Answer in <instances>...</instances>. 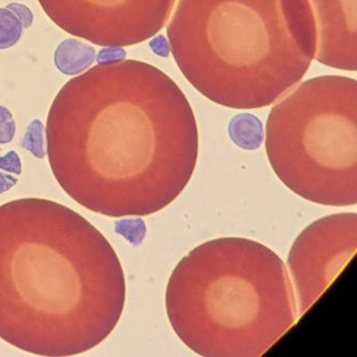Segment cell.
I'll return each mask as SVG.
<instances>
[{"mask_svg":"<svg viewBox=\"0 0 357 357\" xmlns=\"http://www.w3.org/2000/svg\"><path fill=\"white\" fill-rule=\"evenodd\" d=\"M47 156L66 194L108 217L149 216L193 176L197 123L178 85L137 60L98 64L50 109Z\"/></svg>","mask_w":357,"mask_h":357,"instance_id":"cell-1","label":"cell"},{"mask_svg":"<svg viewBox=\"0 0 357 357\" xmlns=\"http://www.w3.org/2000/svg\"><path fill=\"white\" fill-rule=\"evenodd\" d=\"M124 271L108 240L63 204L0 206V338L41 356L96 348L118 325Z\"/></svg>","mask_w":357,"mask_h":357,"instance_id":"cell-2","label":"cell"},{"mask_svg":"<svg viewBox=\"0 0 357 357\" xmlns=\"http://www.w3.org/2000/svg\"><path fill=\"white\" fill-rule=\"evenodd\" d=\"M167 36L202 96L234 109L277 103L308 72L315 32L307 0H176Z\"/></svg>","mask_w":357,"mask_h":357,"instance_id":"cell-3","label":"cell"},{"mask_svg":"<svg viewBox=\"0 0 357 357\" xmlns=\"http://www.w3.org/2000/svg\"><path fill=\"white\" fill-rule=\"evenodd\" d=\"M169 321L204 357H258L300 317L287 267L271 248L219 238L194 248L166 289Z\"/></svg>","mask_w":357,"mask_h":357,"instance_id":"cell-4","label":"cell"},{"mask_svg":"<svg viewBox=\"0 0 357 357\" xmlns=\"http://www.w3.org/2000/svg\"><path fill=\"white\" fill-rule=\"evenodd\" d=\"M265 149L280 181L314 204H357V81L321 76L273 106Z\"/></svg>","mask_w":357,"mask_h":357,"instance_id":"cell-5","label":"cell"},{"mask_svg":"<svg viewBox=\"0 0 357 357\" xmlns=\"http://www.w3.org/2000/svg\"><path fill=\"white\" fill-rule=\"evenodd\" d=\"M68 34L100 47H123L152 38L168 24L176 0H39Z\"/></svg>","mask_w":357,"mask_h":357,"instance_id":"cell-6","label":"cell"},{"mask_svg":"<svg viewBox=\"0 0 357 357\" xmlns=\"http://www.w3.org/2000/svg\"><path fill=\"white\" fill-rule=\"evenodd\" d=\"M357 248L356 213L330 215L311 223L288 255L291 283L303 315L333 283Z\"/></svg>","mask_w":357,"mask_h":357,"instance_id":"cell-7","label":"cell"},{"mask_svg":"<svg viewBox=\"0 0 357 357\" xmlns=\"http://www.w3.org/2000/svg\"><path fill=\"white\" fill-rule=\"evenodd\" d=\"M315 32L314 59L336 70L357 68V0H307Z\"/></svg>","mask_w":357,"mask_h":357,"instance_id":"cell-8","label":"cell"},{"mask_svg":"<svg viewBox=\"0 0 357 357\" xmlns=\"http://www.w3.org/2000/svg\"><path fill=\"white\" fill-rule=\"evenodd\" d=\"M95 47L75 38L66 39L58 45L54 62L59 72L66 76H77L96 61Z\"/></svg>","mask_w":357,"mask_h":357,"instance_id":"cell-9","label":"cell"},{"mask_svg":"<svg viewBox=\"0 0 357 357\" xmlns=\"http://www.w3.org/2000/svg\"><path fill=\"white\" fill-rule=\"evenodd\" d=\"M22 22L11 10L0 9V50H7L17 45L22 38Z\"/></svg>","mask_w":357,"mask_h":357,"instance_id":"cell-10","label":"cell"},{"mask_svg":"<svg viewBox=\"0 0 357 357\" xmlns=\"http://www.w3.org/2000/svg\"><path fill=\"white\" fill-rule=\"evenodd\" d=\"M22 146L38 160L45 158V126L40 120H34L29 125Z\"/></svg>","mask_w":357,"mask_h":357,"instance_id":"cell-11","label":"cell"},{"mask_svg":"<svg viewBox=\"0 0 357 357\" xmlns=\"http://www.w3.org/2000/svg\"><path fill=\"white\" fill-rule=\"evenodd\" d=\"M15 132L16 124L13 114L8 108L0 106V145L11 143Z\"/></svg>","mask_w":357,"mask_h":357,"instance_id":"cell-12","label":"cell"},{"mask_svg":"<svg viewBox=\"0 0 357 357\" xmlns=\"http://www.w3.org/2000/svg\"><path fill=\"white\" fill-rule=\"evenodd\" d=\"M0 170L5 171L10 174H22V160H20L17 152L10 151L6 155L0 156Z\"/></svg>","mask_w":357,"mask_h":357,"instance_id":"cell-13","label":"cell"},{"mask_svg":"<svg viewBox=\"0 0 357 357\" xmlns=\"http://www.w3.org/2000/svg\"><path fill=\"white\" fill-rule=\"evenodd\" d=\"M124 50L122 47H105L99 52L97 56L98 64H110L122 61L125 59Z\"/></svg>","mask_w":357,"mask_h":357,"instance_id":"cell-14","label":"cell"},{"mask_svg":"<svg viewBox=\"0 0 357 357\" xmlns=\"http://www.w3.org/2000/svg\"><path fill=\"white\" fill-rule=\"evenodd\" d=\"M7 9L11 10L12 12L16 14L20 22H22V26L24 29H29L32 26L34 16L32 12L26 6L22 5V3H13L7 6Z\"/></svg>","mask_w":357,"mask_h":357,"instance_id":"cell-15","label":"cell"},{"mask_svg":"<svg viewBox=\"0 0 357 357\" xmlns=\"http://www.w3.org/2000/svg\"><path fill=\"white\" fill-rule=\"evenodd\" d=\"M18 179L10 173L0 172V195L17 185Z\"/></svg>","mask_w":357,"mask_h":357,"instance_id":"cell-16","label":"cell"}]
</instances>
